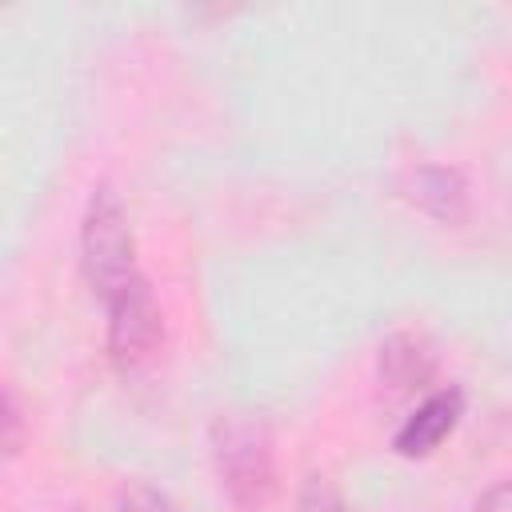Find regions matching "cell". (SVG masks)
I'll return each instance as SVG.
<instances>
[{
    "label": "cell",
    "mask_w": 512,
    "mask_h": 512,
    "mask_svg": "<svg viewBox=\"0 0 512 512\" xmlns=\"http://www.w3.org/2000/svg\"><path fill=\"white\" fill-rule=\"evenodd\" d=\"M80 268L100 300H112L116 292H124L128 284L140 280L128 212H124L120 196L104 184L92 192L84 220H80Z\"/></svg>",
    "instance_id": "6da1fadb"
},
{
    "label": "cell",
    "mask_w": 512,
    "mask_h": 512,
    "mask_svg": "<svg viewBox=\"0 0 512 512\" xmlns=\"http://www.w3.org/2000/svg\"><path fill=\"white\" fill-rule=\"evenodd\" d=\"M212 444V464L220 476V488L236 508H264L276 488V460H272V440L264 424L248 416H220L208 432Z\"/></svg>",
    "instance_id": "7a4b0ae2"
},
{
    "label": "cell",
    "mask_w": 512,
    "mask_h": 512,
    "mask_svg": "<svg viewBox=\"0 0 512 512\" xmlns=\"http://www.w3.org/2000/svg\"><path fill=\"white\" fill-rule=\"evenodd\" d=\"M104 312H108V352L116 364H124V368L144 364L160 348L164 316H160L156 292L144 276L136 284H128L124 292H116L112 300H104Z\"/></svg>",
    "instance_id": "3957f363"
},
{
    "label": "cell",
    "mask_w": 512,
    "mask_h": 512,
    "mask_svg": "<svg viewBox=\"0 0 512 512\" xmlns=\"http://www.w3.org/2000/svg\"><path fill=\"white\" fill-rule=\"evenodd\" d=\"M464 412V392L460 388H440L432 396H424V404L400 424L392 448L400 456H428L440 448L444 436H452V428L460 424Z\"/></svg>",
    "instance_id": "277c9868"
},
{
    "label": "cell",
    "mask_w": 512,
    "mask_h": 512,
    "mask_svg": "<svg viewBox=\"0 0 512 512\" xmlns=\"http://www.w3.org/2000/svg\"><path fill=\"white\" fill-rule=\"evenodd\" d=\"M404 192L408 200L428 212L432 220L440 224H460L468 216V180L456 172V168H444V164H420L408 172L404 180Z\"/></svg>",
    "instance_id": "5b68a950"
},
{
    "label": "cell",
    "mask_w": 512,
    "mask_h": 512,
    "mask_svg": "<svg viewBox=\"0 0 512 512\" xmlns=\"http://www.w3.org/2000/svg\"><path fill=\"white\" fill-rule=\"evenodd\" d=\"M376 368H380V380H384L392 392H408V388H416V384H424V380L432 376L436 352H432L420 336L396 332V336H388V340L380 344Z\"/></svg>",
    "instance_id": "8992f818"
},
{
    "label": "cell",
    "mask_w": 512,
    "mask_h": 512,
    "mask_svg": "<svg viewBox=\"0 0 512 512\" xmlns=\"http://www.w3.org/2000/svg\"><path fill=\"white\" fill-rule=\"evenodd\" d=\"M116 512H176V504L148 480H124L116 488Z\"/></svg>",
    "instance_id": "52a82bcc"
},
{
    "label": "cell",
    "mask_w": 512,
    "mask_h": 512,
    "mask_svg": "<svg viewBox=\"0 0 512 512\" xmlns=\"http://www.w3.org/2000/svg\"><path fill=\"white\" fill-rule=\"evenodd\" d=\"M296 508L300 512H344V500H340V492L332 488L328 476H308L304 488H300Z\"/></svg>",
    "instance_id": "ba28073f"
},
{
    "label": "cell",
    "mask_w": 512,
    "mask_h": 512,
    "mask_svg": "<svg viewBox=\"0 0 512 512\" xmlns=\"http://www.w3.org/2000/svg\"><path fill=\"white\" fill-rule=\"evenodd\" d=\"M20 444H24V412H20L16 388L8 384V388H4V452L16 456Z\"/></svg>",
    "instance_id": "9c48e42d"
},
{
    "label": "cell",
    "mask_w": 512,
    "mask_h": 512,
    "mask_svg": "<svg viewBox=\"0 0 512 512\" xmlns=\"http://www.w3.org/2000/svg\"><path fill=\"white\" fill-rule=\"evenodd\" d=\"M476 512H512V480L488 488V492L476 500Z\"/></svg>",
    "instance_id": "30bf717a"
},
{
    "label": "cell",
    "mask_w": 512,
    "mask_h": 512,
    "mask_svg": "<svg viewBox=\"0 0 512 512\" xmlns=\"http://www.w3.org/2000/svg\"><path fill=\"white\" fill-rule=\"evenodd\" d=\"M76 512H88V508H76Z\"/></svg>",
    "instance_id": "8fae6325"
}]
</instances>
